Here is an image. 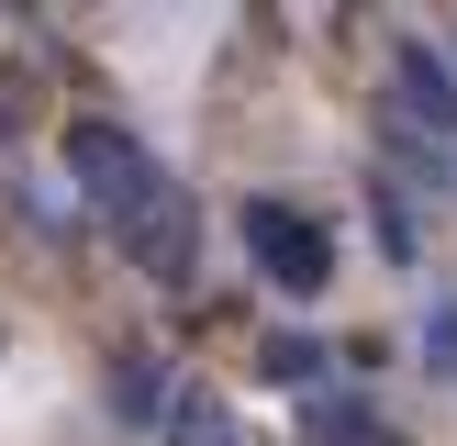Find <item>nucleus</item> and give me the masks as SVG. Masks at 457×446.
<instances>
[{"instance_id": "nucleus-5", "label": "nucleus", "mask_w": 457, "mask_h": 446, "mask_svg": "<svg viewBox=\"0 0 457 446\" xmlns=\"http://www.w3.org/2000/svg\"><path fill=\"white\" fill-rule=\"evenodd\" d=\"M312 357H324V346H302V334H279V346H268L257 368H268V379H312Z\"/></svg>"}, {"instance_id": "nucleus-4", "label": "nucleus", "mask_w": 457, "mask_h": 446, "mask_svg": "<svg viewBox=\"0 0 457 446\" xmlns=\"http://www.w3.org/2000/svg\"><path fill=\"white\" fill-rule=\"evenodd\" d=\"M302 424H312V446H402L391 424H379L369 401H346V391H312V401H302Z\"/></svg>"}, {"instance_id": "nucleus-1", "label": "nucleus", "mask_w": 457, "mask_h": 446, "mask_svg": "<svg viewBox=\"0 0 457 446\" xmlns=\"http://www.w3.org/2000/svg\"><path fill=\"white\" fill-rule=\"evenodd\" d=\"M67 178H79V201L123 235V257L145 268V279H190V201H179V178L156 168V145L134 123H112V112H79L67 123Z\"/></svg>"}, {"instance_id": "nucleus-2", "label": "nucleus", "mask_w": 457, "mask_h": 446, "mask_svg": "<svg viewBox=\"0 0 457 446\" xmlns=\"http://www.w3.org/2000/svg\"><path fill=\"white\" fill-rule=\"evenodd\" d=\"M379 145L413 168V190H457V67L424 34L379 67Z\"/></svg>"}, {"instance_id": "nucleus-3", "label": "nucleus", "mask_w": 457, "mask_h": 446, "mask_svg": "<svg viewBox=\"0 0 457 446\" xmlns=\"http://www.w3.org/2000/svg\"><path fill=\"white\" fill-rule=\"evenodd\" d=\"M245 257H257L290 301H312V290L335 279V235L312 212H290V201H245Z\"/></svg>"}, {"instance_id": "nucleus-6", "label": "nucleus", "mask_w": 457, "mask_h": 446, "mask_svg": "<svg viewBox=\"0 0 457 446\" xmlns=\"http://www.w3.org/2000/svg\"><path fill=\"white\" fill-rule=\"evenodd\" d=\"M424 346H436V368H446V379H457V301H446V312H436V334H424Z\"/></svg>"}]
</instances>
